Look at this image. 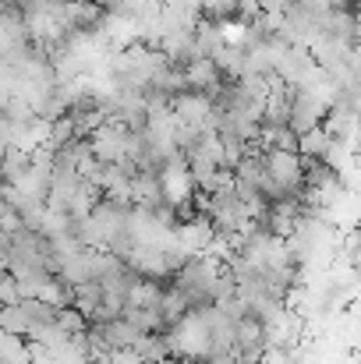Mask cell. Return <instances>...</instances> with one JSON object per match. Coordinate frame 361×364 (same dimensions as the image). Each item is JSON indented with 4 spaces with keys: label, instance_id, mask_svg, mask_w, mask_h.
I'll return each mask as SVG.
<instances>
[{
    "label": "cell",
    "instance_id": "1",
    "mask_svg": "<svg viewBox=\"0 0 361 364\" xmlns=\"http://www.w3.org/2000/svg\"><path fill=\"white\" fill-rule=\"evenodd\" d=\"M184 82H188V92H199V96H213L220 89V68L213 57H195L188 68H184Z\"/></svg>",
    "mask_w": 361,
    "mask_h": 364
}]
</instances>
